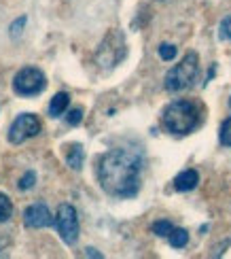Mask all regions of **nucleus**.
Masks as SVG:
<instances>
[{
  "label": "nucleus",
  "mask_w": 231,
  "mask_h": 259,
  "mask_svg": "<svg viewBox=\"0 0 231 259\" xmlns=\"http://www.w3.org/2000/svg\"><path fill=\"white\" fill-rule=\"evenodd\" d=\"M145 155L138 149L117 147L104 153L98 161V181L100 187L113 198L129 200L140 191V172Z\"/></svg>",
  "instance_id": "1"
},
{
  "label": "nucleus",
  "mask_w": 231,
  "mask_h": 259,
  "mask_svg": "<svg viewBox=\"0 0 231 259\" xmlns=\"http://www.w3.org/2000/svg\"><path fill=\"white\" fill-rule=\"evenodd\" d=\"M202 113L200 106L189 102V100H174L170 102L161 113V123L170 134H191L193 130L200 125Z\"/></svg>",
  "instance_id": "2"
},
{
  "label": "nucleus",
  "mask_w": 231,
  "mask_h": 259,
  "mask_svg": "<svg viewBox=\"0 0 231 259\" xmlns=\"http://www.w3.org/2000/svg\"><path fill=\"white\" fill-rule=\"evenodd\" d=\"M197 70H200V58H197L195 51H189L174 68L168 70V74H166V90L168 92L187 90L197 79Z\"/></svg>",
  "instance_id": "3"
},
{
  "label": "nucleus",
  "mask_w": 231,
  "mask_h": 259,
  "mask_svg": "<svg viewBox=\"0 0 231 259\" xmlns=\"http://www.w3.org/2000/svg\"><path fill=\"white\" fill-rule=\"evenodd\" d=\"M56 230L60 234V238L64 240L66 246H74L79 240V214L72 204L64 202L58 206L56 212Z\"/></svg>",
  "instance_id": "4"
},
{
  "label": "nucleus",
  "mask_w": 231,
  "mask_h": 259,
  "mask_svg": "<svg viewBox=\"0 0 231 259\" xmlns=\"http://www.w3.org/2000/svg\"><path fill=\"white\" fill-rule=\"evenodd\" d=\"M45 88H47V77L42 74V70H38L34 66L21 68L13 77V92L17 96H24V98H30V96L45 92Z\"/></svg>",
  "instance_id": "5"
},
{
  "label": "nucleus",
  "mask_w": 231,
  "mask_h": 259,
  "mask_svg": "<svg viewBox=\"0 0 231 259\" xmlns=\"http://www.w3.org/2000/svg\"><path fill=\"white\" fill-rule=\"evenodd\" d=\"M125 53H127V49H125L123 34H121L119 30H113L111 34L104 38L100 49H98L96 60H98V64H100L102 68H113L125 58Z\"/></svg>",
  "instance_id": "6"
},
{
  "label": "nucleus",
  "mask_w": 231,
  "mask_h": 259,
  "mask_svg": "<svg viewBox=\"0 0 231 259\" xmlns=\"http://www.w3.org/2000/svg\"><path fill=\"white\" fill-rule=\"evenodd\" d=\"M38 134H40L38 117L32 115V113H21L13 119V123L9 125V134L7 136H9L11 145H21V143H26V140L34 138Z\"/></svg>",
  "instance_id": "7"
},
{
  "label": "nucleus",
  "mask_w": 231,
  "mask_h": 259,
  "mask_svg": "<svg viewBox=\"0 0 231 259\" xmlns=\"http://www.w3.org/2000/svg\"><path fill=\"white\" fill-rule=\"evenodd\" d=\"M24 223L26 228L30 230H42V228H51L56 225V217L51 214V210L47 208V204L36 202V204H30L24 212Z\"/></svg>",
  "instance_id": "8"
},
{
  "label": "nucleus",
  "mask_w": 231,
  "mask_h": 259,
  "mask_svg": "<svg viewBox=\"0 0 231 259\" xmlns=\"http://www.w3.org/2000/svg\"><path fill=\"white\" fill-rule=\"evenodd\" d=\"M197 183H200V175H197V170L189 168V170H182L180 175H176V179H174V189L184 193V191L195 189Z\"/></svg>",
  "instance_id": "9"
},
{
  "label": "nucleus",
  "mask_w": 231,
  "mask_h": 259,
  "mask_svg": "<svg viewBox=\"0 0 231 259\" xmlns=\"http://www.w3.org/2000/svg\"><path fill=\"white\" fill-rule=\"evenodd\" d=\"M68 104H70V96L66 92H58L49 102V117H53V119L62 117L66 113V109H68Z\"/></svg>",
  "instance_id": "10"
},
{
  "label": "nucleus",
  "mask_w": 231,
  "mask_h": 259,
  "mask_svg": "<svg viewBox=\"0 0 231 259\" xmlns=\"http://www.w3.org/2000/svg\"><path fill=\"white\" fill-rule=\"evenodd\" d=\"M83 161H85L83 145L72 143L68 149H66V164H68L72 170H81L83 168Z\"/></svg>",
  "instance_id": "11"
},
{
  "label": "nucleus",
  "mask_w": 231,
  "mask_h": 259,
  "mask_svg": "<svg viewBox=\"0 0 231 259\" xmlns=\"http://www.w3.org/2000/svg\"><path fill=\"white\" fill-rule=\"evenodd\" d=\"M168 240H170V244L174 246V249H184L187 242H189V232L182 230V228H174L172 234L168 236Z\"/></svg>",
  "instance_id": "12"
},
{
  "label": "nucleus",
  "mask_w": 231,
  "mask_h": 259,
  "mask_svg": "<svg viewBox=\"0 0 231 259\" xmlns=\"http://www.w3.org/2000/svg\"><path fill=\"white\" fill-rule=\"evenodd\" d=\"M11 214H13V202L7 193L0 191V223H5L11 219Z\"/></svg>",
  "instance_id": "13"
},
{
  "label": "nucleus",
  "mask_w": 231,
  "mask_h": 259,
  "mask_svg": "<svg viewBox=\"0 0 231 259\" xmlns=\"http://www.w3.org/2000/svg\"><path fill=\"white\" fill-rule=\"evenodd\" d=\"M218 140H221L223 147H231V117L221 123V130H218Z\"/></svg>",
  "instance_id": "14"
},
{
  "label": "nucleus",
  "mask_w": 231,
  "mask_h": 259,
  "mask_svg": "<svg viewBox=\"0 0 231 259\" xmlns=\"http://www.w3.org/2000/svg\"><path fill=\"white\" fill-rule=\"evenodd\" d=\"M159 58L163 62H172L176 58V53H178V49H176V45H170V42H161L159 45Z\"/></svg>",
  "instance_id": "15"
},
{
  "label": "nucleus",
  "mask_w": 231,
  "mask_h": 259,
  "mask_svg": "<svg viewBox=\"0 0 231 259\" xmlns=\"http://www.w3.org/2000/svg\"><path fill=\"white\" fill-rule=\"evenodd\" d=\"M174 230V225L170 221H157L155 225H153V234L159 236V238H168V236L172 234Z\"/></svg>",
  "instance_id": "16"
},
{
  "label": "nucleus",
  "mask_w": 231,
  "mask_h": 259,
  "mask_svg": "<svg viewBox=\"0 0 231 259\" xmlns=\"http://www.w3.org/2000/svg\"><path fill=\"white\" fill-rule=\"evenodd\" d=\"M34 183H36V172H34V170H28L26 175L19 179L17 187H19L21 191H28V189H32V187H34Z\"/></svg>",
  "instance_id": "17"
},
{
  "label": "nucleus",
  "mask_w": 231,
  "mask_h": 259,
  "mask_svg": "<svg viewBox=\"0 0 231 259\" xmlns=\"http://www.w3.org/2000/svg\"><path fill=\"white\" fill-rule=\"evenodd\" d=\"M218 38L221 40H231V15L225 17L218 26Z\"/></svg>",
  "instance_id": "18"
},
{
  "label": "nucleus",
  "mask_w": 231,
  "mask_h": 259,
  "mask_svg": "<svg viewBox=\"0 0 231 259\" xmlns=\"http://www.w3.org/2000/svg\"><path fill=\"white\" fill-rule=\"evenodd\" d=\"M66 121H68L70 125H79L83 121V109H72L68 113V117H66Z\"/></svg>",
  "instance_id": "19"
},
{
  "label": "nucleus",
  "mask_w": 231,
  "mask_h": 259,
  "mask_svg": "<svg viewBox=\"0 0 231 259\" xmlns=\"http://www.w3.org/2000/svg\"><path fill=\"white\" fill-rule=\"evenodd\" d=\"M26 26V17H19V19H15L13 21V26H11V36H17V32H21V28Z\"/></svg>",
  "instance_id": "20"
},
{
  "label": "nucleus",
  "mask_w": 231,
  "mask_h": 259,
  "mask_svg": "<svg viewBox=\"0 0 231 259\" xmlns=\"http://www.w3.org/2000/svg\"><path fill=\"white\" fill-rule=\"evenodd\" d=\"M85 257H96V259H102V253H98L96 249H91V246H89V249H85Z\"/></svg>",
  "instance_id": "21"
},
{
  "label": "nucleus",
  "mask_w": 231,
  "mask_h": 259,
  "mask_svg": "<svg viewBox=\"0 0 231 259\" xmlns=\"http://www.w3.org/2000/svg\"><path fill=\"white\" fill-rule=\"evenodd\" d=\"M229 104H231V100H229Z\"/></svg>",
  "instance_id": "22"
}]
</instances>
